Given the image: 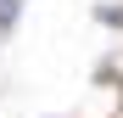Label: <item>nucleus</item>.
I'll list each match as a JSON object with an SVG mask.
<instances>
[{"instance_id":"obj_1","label":"nucleus","mask_w":123,"mask_h":118,"mask_svg":"<svg viewBox=\"0 0 123 118\" xmlns=\"http://www.w3.org/2000/svg\"><path fill=\"white\" fill-rule=\"evenodd\" d=\"M11 17H17V0H0V34L11 28Z\"/></svg>"}]
</instances>
